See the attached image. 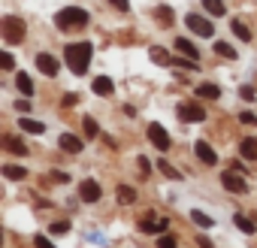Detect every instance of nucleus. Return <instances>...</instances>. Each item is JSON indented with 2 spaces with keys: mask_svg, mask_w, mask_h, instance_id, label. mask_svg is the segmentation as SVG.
Masks as SVG:
<instances>
[{
  "mask_svg": "<svg viewBox=\"0 0 257 248\" xmlns=\"http://www.w3.org/2000/svg\"><path fill=\"white\" fill-rule=\"evenodd\" d=\"M91 88H94V94H100V97H112V91H115V85H112L109 76H97V79L91 82Z\"/></svg>",
  "mask_w": 257,
  "mask_h": 248,
  "instance_id": "nucleus-12",
  "label": "nucleus"
},
{
  "mask_svg": "<svg viewBox=\"0 0 257 248\" xmlns=\"http://www.w3.org/2000/svg\"><path fill=\"white\" fill-rule=\"evenodd\" d=\"M230 170H233V173H242V176H245V170H242V161H233V167H230Z\"/></svg>",
  "mask_w": 257,
  "mask_h": 248,
  "instance_id": "nucleus-43",
  "label": "nucleus"
},
{
  "mask_svg": "<svg viewBox=\"0 0 257 248\" xmlns=\"http://www.w3.org/2000/svg\"><path fill=\"white\" fill-rule=\"evenodd\" d=\"M176 49H179L182 55H188L191 61H197V58H200V52H197V46H194L191 40H185V37H179V40H176Z\"/></svg>",
  "mask_w": 257,
  "mask_h": 248,
  "instance_id": "nucleus-17",
  "label": "nucleus"
},
{
  "mask_svg": "<svg viewBox=\"0 0 257 248\" xmlns=\"http://www.w3.org/2000/svg\"><path fill=\"white\" fill-rule=\"evenodd\" d=\"M91 43H73V46H67V52H64V58H67V67L76 73V76H85L88 73V64H91Z\"/></svg>",
  "mask_w": 257,
  "mask_h": 248,
  "instance_id": "nucleus-1",
  "label": "nucleus"
},
{
  "mask_svg": "<svg viewBox=\"0 0 257 248\" xmlns=\"http://www.w3.org/2000/svg\"><path fill=\"white\" fill-rule=\"evenodd\" d=\"M239 155L248 158V161H257V140H254V137H245L242 146H239Z\"/></svg>",
  "mask_w": 257,
  "mask_h": 248,
  "instance_id": "nucleus-15",
  "label": "nucleus"
},
{
  "mask_svg": "<svg viewBox=\"0 0 257 248\" xmlns=\"http://www.w3.org/2000/svg\"><path fill=\"white\" fill-rule=\"evenodd\" d=\"M4 176L13 179V182H22V179H28V170L25 167H16V164H7L4 167Z\"/></svg>",
  "mask_w": 257,
  "mask_h": 248,
  "instance_id": "nucleus-22",
  "label": "nucleus"
},
{
  "mask_svg": "<svg viewBox=\"0 0 257 248\" xmlns=\"http://www.w3.org/2000/svg\"><path fill=\"white\" fill-rule=\"evenodd\" d=\"M16 109H19V112H28V109H31V103H28V100H19V103H16Z\"/></svg>",
  "mask_w": 257,
  "mask_h": 248,
  "instance_id": "nucleus-40",
  "label": "nucleus"
},
{
  "mask_svg": "<svg viewBox=\"0 0 257 248\" xmlns=\"http://www.w3.org/2000/svg\"><path fill=\"white\" fill-rule=\"evenodd\" d=\"M58 146H61L64 152H70V155H79V152L85 149V143H82L79 137H73V134H61V140H58Z\"/></svg>",
  "mask_w": 257,
  "mask_h": 248,
  "instance_id": "nucleus-11",
  "label": "nucleus"
},
{
  "mask_svg": "<svg viewBox=\"0 0 257 248\" xmlns=\"http://www.w3.org/2000/svg\"><path fill=\"white\" fill-rule=\"evenodd\" d=\"M197 245H200V248H212V242H209L206 236H197Z\"/></svg>",
  "mask_w": 257,
  "mask_h": 248,
  "instance_id": "nucleus-42",
  "label": "nucleus"
},
{
  "mask_svg": "<svg viewBox=\"0 0 257 248\" xmlns=\"http://www.w3.org/2000/svg\"><path fill=\"white\" fill-rule=\"evenodd\" d=\"M230 31H233V34H236L242 43H251V31L242 25V19H233V22H230Z\"/></svg>",
  "mask_w": 257,
  "mask_h": 248,
  "instance_id": "nucleus-21",
  "label": "nucleus"
},
{
  "mask_svg": "<svg viewBox=\"0 0 257 248\" xmlns=\"http://www.w3.org/2000/svg\"><path fill=\"white\" fill-rule=\"evenodd\" d=\"M239 94H242V97H245V100H254V88H248V85H245V88H242V91H239Z\"/></svg>",
  "mask_w": 257,
  "mask_h": 248,
  "instance_id": "nucleus-39",
  "label": "nucleus"
},
{
  "mask_svg": "<svg viewBox=\"0 0 257 248\" xmlns=\"http://www.w3.org/2000/svg\"><path fill=\"white\" fill-rule=\"evenodd\" d=\"M19 131H25V134H34V137H40V134L46 131V124H43V121H34V118H22V121H19Z\"/></svg>",
  "mask_w": 257,
  "mask_h": 248,
  "instance_id": "nucleus-14",
  "label": "nucleus"
},
{
  "mask_svg": "<svg viewBox=\"0 0 257 248\" xmlns=\"http://www.w3.org/2000/svg\"><path fill=\"white\" fill-rule=\"evenodd\" d=\"M82 124H85V134H88V137H97V134H100V128H97V121H94V118H85Z\"/></svg>",
  "mask_w": 257,
  "mask_h": 248,
  "instance_id": "nucleus-31",
  "label": "nucleus"
},
{
  "mask_svg": "<svg viewBox=\"0 0 257 248\" xmlns=\"http://www.w3.org/2000/svg\"><path fill=\"white\" fill-rule=\"evenodd\" d=\"M155 16H158V22H161V25H173V10H170V7H158V10H155Z\"/></svg>",
  "mask_w": 257,
  "mask_h": 248,
  "instance_id": "nucleus-27",
  "label": "nucleus"
},
{
  "mask_svg": "<svg viewBox=\"0 0 257 248\" xmlns=\"http://www.w3.org/2000/svg\"><path fill=\"white\" fill-rule=\"evenodd\" d=\"M167 227H170V221H167V218H161V221L143 218V221H140V230H143V233H164Z\"/></svg>",
  "mask_w": 257,
  "mask_h": 248,
  "instance_id": "nucleus-13",
  "label": "nucleus"
},
{
  "mask_svg": "<svg viewBox=\"0 0 257 248\" xmlns=\"http://www.w3.org/2000/svg\"><path fill=\"white\" fill-rule=\"evenodd\" d=\"M49 179H52V182H58V185L70 182V176H67V173H61V170H52V173H49Z\"/></svg>",
  "mask_w": 257,
  "mask_h": 248,
  "instance_id": "nucleus-32",
  "label": "nucleus"
},
{
  "mask_svg": "<svg viewBox=\"0 0 257 248\" xmlns=\"http://www.w3.org/2000/svg\"><path fill=\"white\" fill-rule=\"evenodd\" d=\"M221 185L230 191V194H245L248 191V185H245V179L239 176V173H233V170H227L224 176H221Z\"/></svg>",
  "mask_w": 257,
  "mask_h": 248,
  "instance_id": "nucleus-6",
  "label": "nucleus"
},
{
  "mask_svg": "<svg viewBox=\"0 0 257 248\" xmlns=\"http://www.w3.org/2000/svg\"><path fill=\"white\" fill-rule=\"evenodd\" d=\"M215 55H221V58L233 61V58H236V49H233L230 43H215Z\"/></svg>",
  "mask_w": 257,
  "mask_h": 248,
  "instance_id": "nucleus-26",
  "label": "nucleus"
},
{
  "mask_svg": "<svg viewBox=\"0 0 257 248\" xmlns=\"http://www.w3.org/2000/svg\"><path fill=\"white\" fill-rule=\"evenodd\" d=\"M140 170H143V173H146V176H149V170H152V164H149V161H146V158H140Z\"/></svg>",
  "mask_w": 257,
  "mask_h": 248,
  "instance_id": "nucleus-41",
  "label": "nucleus"
},
{
  "mask_svg": "<svg viewBox=\"0 0 257 248\" xmlns=\"http://www.w3.org/2000/svg\"><path fill=\"white\" fill-rule=\"evenodd\" d=\"M191 221H194V224H200V227H212V218H209L206 212H200V209H194V212H191Z\"/></svg>",
  "mask_w": 257,
  "mask_h": 248,
  "instance_id": "nucleus-28",
  "label": "nucleus"
},
{
  "mask_svg": "<svg viewBox=\"0 0 257 248\" xmlns=\"http://www.w3.org/2000/svg\"><path fill=\"white\" fill-rule=\"evenodd\" d=\"M55 25H58V28H85V25H88V13L79 10V7L61 10V13L55 16Z\"/></svg>",
  "mask_w": 257,
  "mask_h": 248,
  "instance_id": "nucleus-2",
  "label": "nucleus"
},
{
  "mask_svg": "<svg viewBox=\"0 0 257 248\" xmlns=\"http://www.w3.org/2000/svg\"><path fill=\"white\" fill-rule=\"evenodd\" d=\"M233 224H236L245 236H251V233L257 230V227H254V221H251V218H245V215H236V218H233Z\"/></svg>",
  "mask_w": 257,
  "mask_h": 248,
  "instance_id": "nucleus-25",
  "label": "nucleus"
},
{
  "mask_svg": "<svg viewBox=\"0 0 257 248\" xmlns=\"http://www.w3.org/2000/svg\"><path fill=\"white\" fill-rule=\"evenodd\" d=\"M185 25H188L197 37H203V40H212V34H215L212 22H209V19H203V16H197V13H191V16L185 19Z\"/></svg>",
  "mask_w": 257,
  "mask_h": 248,
  "instance_id": "nucleus-4",
  "label": "nucleus"
},
{
  "mask_svg": "<svg viewBox=\"0 0 257 248\" xmlns=\"http://www.w3.org/2000/svg\"><path fill=\"white\" fill-rule=\"evenodd\" d=\"M109 4H112L115 10H121V13H127V10H131V0H109Z\"/></svg>",
  "mask_w": 257,
  "mask_h": 248,
  "instance_id": "nucleus-36",
  "label": "nucleus"
},
{
  "mask_svg": "<svg viewBox=\"0 0 257 248\" xmlns=\"http://www.w3.org/2000/svg\"><path fill=\"white\" fill-rule=\"evenodd\" d=\"M239 118H242V124H257V115L254 112H242Z\"/></svg>",
  "mask_w": 257,
  "mask_h": 248,
  "instance_id": "nucleus-37",
  "label": "nucleus"
},
{
  "mask_svg": "<svg viewBox=\"0 0 257 248\" xmlns=\"http://www.w3.org/2000/svg\"><path fill=\"white\" fill-rule=\"evenodd\" d=\"M158 167H161V173H164V176H167V179H182V173H179V170H176V167H170V161H161V164H158Z\"/></svg>",
  "mask_w": 257,
  "mask_h": 248,
  "instance_id": "nucleus-29",
  "label": "nucleus"
},
{
  "mask_svg": "<svg viewBox=\"0 0 257 248\" xmlns=\"http://www.w3.org/2000/svg\"><path fill=\"white\" fill-rule=\"evenodd\" d=\"M16 85H19V91H22L25 97H31V94H34V82H31V76H28V73H19V76H16Z\"/></svg>",
  "mask_w": 257,
  "mask_h": 248,
  "instance_id": "nucleus-24",
  "label": "nucleus"
},
{
  "mask_svg": "<svg viewBox=\"0 0 257 248\" xmlns=\"http://www.w3.org/2000/svg\"><path fill=\"white\" fill-rule=\"evenodd\" d=\"M67 230H70V224H67V221H58V224H52V233H55V236H61V233H67Z\"/></svg>",
  "mask_w": 257,
  "mask_h": 248,
  "instance_id": "nucleus-34",
  "label": "nucleus"
},
{
  "mask_svg": "<svg viewBox=\"0 0 257 248\" xmlns=\"http://www.w3.org/2000/svg\"><path fill=\"white\" fill-rule=\"evenodd\" d=\"M4 146H7V149H10L13 155H22V158L28 155V146H25V143H22L19 137H4Z\"/></svg>",
  "mask_w": 257,
  "mask_h": 248,
  "instance_id": "nucleus-20",
  "label": "nucleus"
},
{
  "mask_svg": "<svg viewBox=\"0 0 257 248\" xmlns=\"http://www.w3.org/2000/svg\"><path fill=\"white\" fill-rule=\"evenodd\" d=\"M194 152H197V158H200L206 167H215V164H218V155H215V149H212L209 143H203V140H200V143L194 146Z\"/></svg>",
  "mask_w": 257,
  "mask_h": 248,
  "instance_id": "nucleus-9",
  "label": "nucleus"
},
{
  "mask_svg": "<svg viewBox=\"0 0 257 248\" xmlns=\"http://www.w3.org/2000/svg\"><path fill=\"white\" fill-rule=\"evenodd\" d=\"M115 197H118V203H124V206H131V203H137V191H134L131 185H118Z\"/></svg>",
  "mask_w": 257,
  "mask_h": 248,
  "instance_id": "nucleus-16",
  "label": "nucleus"
},
{
  "mask_svg": "<svg viewBox=\"0 0 257 248\" xmlns=\"http://www.w3.org/2000/svg\"><path fill=\"white\" fill-rule=\"evenodd\" d=\"M0 67H4V70H13V67H16V58H13L10 52H0Z\"/></svg>",
  "mask_w": 257,
  "mask_h": 248,
  "instance_id": "nucleus-30",
  "label": "nucleus"
},
{
  "mask_svg": "<svg viewBox=\"0 0 257 248\" xmlns=\"http://www.w3.org/2000/svg\"><path fill=\"white\" fill-rule=\"evenodd\" d=\"M197 97H200V100H218V97H221V88L212 85V82H206V85L197 88Z\"/></svg>",
  "mask_w": 257,
  "mask_h": 248,
  "instance_id": "nucleus-18",
  "label": "nucleus"
},
{
  "mask_svg": "<svg viewBox=\"0 0 257 248\" xmlns=\"http://www.w3.org/2000/svg\"><path fill=\"white\" fill-rule=\"evenodd\" d=\"M149 140H152V146H155L158 152H170V134L161 128L158 121H152V124H149Z\"/></svg>",
  "mask_w": 257,
  "mask_h": 248,
  "instance_id": "nucleus-5",
  "label": "nucleus"
},
{
  "mask_svg": "<svg viewBox=\"0 0 257 248\" xmlns=\"http://www.w3.org/2000/svg\"><path fill=\"white\" fill-rule=\"evenodd\" d=\"M37 67H40V73H46V76H58V61H55L49 52H40V55H37Z\"/></svg>",
  "mask_w": 257,
  "mask_h": 248,
  "instance_id": "nucleus-10",
  "label": "nucleus"
},
{
  "mask_svg": "<svg viewBox=\"0 0 257 248\" xmlns=\"http://www.w3.org/2000/svg\"><path fill=\"white\" fill-rule=\"evenodd\" d=\"M100 185L94 182V179H82V185H79V197H82V203H97L100 200Z\"/></svg>",
  "mask_w": 257,
  "mask_h": 248,
  "instance_id": "nucleus-8",
  "label": "nucleus"
},
{
  "mask_svg": "<svg viewBox=\"0 0 257 248\" xmlns=\"http://www.w3.org/2000/svg\"><path fill=\"white\" fill-rule=\"evenodd\" d=\"M203 7H206V13H209V16H218V19H221V16L227 13L224 0H203Z\"/></svg>",
  "mask_w": 257,
  "mask_h": 248,
  "instance_id": "nucleus-23",
  "label": "nucleus"
},
{
  "mask_svg": "<svg viewBox=\"0 0 257 248\" xmlns=\"http://www.w3.org/2000/svg\"><path fill=\"white\" fill-rule=\"evenodd\" d=\"M76 103H79L76 94H64V106H76Z\"/></svg>",
  "mask_w": 257,
  "mask_h": 248,
  "instance_id": "nucleus-38",
  "label": "nucleus"
},
{
  "mask_svg": "<svg viewBox=\"0 0 257 248\" xmlns=\"http://www.w3.org/2000/svg\"><path fill=\"white\" fill-rule=\"evenodd\" d=\"M34 245H37V248H55V242H52L49 236H37V239H34Z\"/></svg>",
  "mask_w": 257,
  "mask_h": 248,
  "instance_id": "nucleus-33",
  "label": "nucleus"
},
{
  "mask_svg": "<svg viewBox=\"0 0 257 248\" xmlns=\"http://www.w3.org/2000/svg\"><path fill=\"white\" fill-rule=\"evenodd\" d=\"M179 118L182 121H203L206 118V109L203 106H197V103H179Z\"/></svg>",
  "mask_w": 257,
  "mask_h": 248,
  "instance_id": "nucleus-7",
  "label": "nucleus"
},
{
  "mask_svg": "<svg viewBox=\"0 0 257 248\" xmlns=\"http://www.w3.org/2000/svg\"><path fill=\"white\" fill-rule=\"evenodd\" d=\"M158 248H176V239L173 236H161L158 239Z\"/></svg>",
  "mask_w": 257,
  "mask_h": 248,
  "instance_id": "nucleus-35",
  "label": "nucleus"
},
{
  "mask_svg": "<svg viewBox=\"0 0 257 248\" xmlns=\"http://www.w3.org/2000/svg\"><path fill=\"white\" fill-rule=\"evenodd\" d=\"M0 28H4L7 43H22V40H25V22L16 19V16H7L4 22H0Z\"/></svg>",
  "mask_w": 257,
  "mask_h": 248,
  "instance_id": "nucleus-3",
  "label": "nucleus"
},
{
  "mask_svg": "<svg viewBox=\"0 0 257 248\" xmlns=\"http://www.w3.org/2000/svg\"><path fill=\"white\" fill-rule=\"evenodd\" d=\"M152 58H155V64H161V67H170L173 64V55L167 52V49H161V46H152V52H149Z\"/></svg>",
  "mask_w": 257,
  "mask_h": 248,
  "instance_id": "nucleus-19",
  "label": "nucleus"
}]
</instances>
